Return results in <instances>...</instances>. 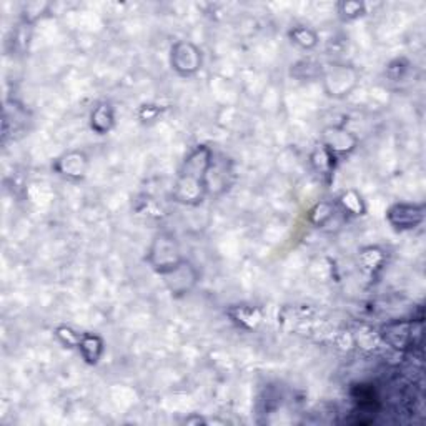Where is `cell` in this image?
<instances>
[{
  "instance_id": "cell-4",
  "label": "cell",
  "mask_w": 426,
  "mask_h": 426,
  "mask_svg": "<svg viewBox=\"0 0 426 426\" xmlns=\"http://www.w3.org/2000/svg\"><path fill=\"white\" fill-rule=\"evenodd\" d=\"M388 222L398 230H413L425 220V206L412 204H396L388 210Z\"/></svg>"
},
{
  "instance_id": "cell-11",
  "label": "cell",
  "mask_w": 426,
  "mask_h": 426,
  "mask_svg": "<svg viewBox=\"0 0 426 426\" xmlns=\"http://www.w3.org/2000/svg\"><path fill=\"white\" fill-rule=\"evenodd\" d=\"M290 37L293 39L295 43H298L303 48H311L316 43V35L315 32H311L307 27H297L290 32Z\"/></svg>"
},
{
  "instance_id": "cell-9",
  "label": "cell",
  "mask_w": 426,
  "mask_h": 426,
  "mask_svg": "<svg viewBox=\"0 0 426 426\" xmlns=\"http://www.w3.org/2000/svg\"><path fill=\"white\" fill-rule=\"evenodd\" d=\"M59 172L67 177H84L85 168H87V160L82 153H68L62 160H59Z\"/></svg>"
},
{
  "instance_id": "cell-3",
  "label": "cell",
  "mask_w": 426,
  "mask_h": 426,
  "mask_svg": "<svg viewBox=\"0 0 426 426\" xmlns=\"http://www.w3.org/2000/svg\"><path fill=\"white\" fill-rule=\"evenodd\" d=\"M385 342L398 350H407L421 342V320L420 322H393L383 328Z\"/></svg>"
},
{
  "instance_id": "cell-2",
  "label": "cell",
  "mask_w": 426,
  "mask_h": 426,
  "mask_svg": "<svg viewBox=\"0 0 426 426\" xmlns=\"http://www.w3.org/2000/svg\"><path fill=\"white\" fill-rule=\"evenodd\" d=\"M148 262L153 267V270H157L160 275H167L175 270L177 267H180L184 260L180 257V250H178L175 238H172L167 233L157 235L152 246H150Z\"/></svg>"
},
{
  "instance_id": "cell-1",
  "label": "cell",
  "mask_w": 426,
  "mask_h": 426,
  "mask_svg": "<svg viewBox=\"0 0 426 426\" xmlns=\"http://www.w3.org/2000/svg\"><path fill=\"white\" fill-rule=\"evenodd\" d=\"M213 153L205 145H200L186 157L184 167L178 173L173 197L186 205L200 204L206 190V178L212 168Z\"/></svg>"
},
{
  "instance_id": "cell-12",
  "label": "cell",
  "mask_w": 426,
  "mask_h": 426,
  "mask_svg": "<svg viewBox=\"0 0 426 426\" xmlns=\"http://www.w3.org/2000/svg\"><path fill=\"white\" fill-rule=\"evenodd\" d=\"M342 204L345 206V210L347 212H350L353 215H362L363 212V202H362V197H360L356 192H348V193H343L342 195Z\"/></svg>"
},
{
  "instance_id": "cell-7",
  "label": "cell",
  "mask_w": 426,
  "mask_h": 426,
  "mask_svg": "<svg viewBox=\"0 0 426 426\" xmlns=\"http://www.w3.org/2000/svg\"><path fill=\"white\" fill-rule=\"evenodd\" d=\"M355 72H351L350 68H333L330 74L325 77V84H327L330 95H345L353 87V84H347L343 80L355 79Z\"/></svg>"
},
{
  "instance_id": "cell-5",
  "label": "cell",
  "mask_w": 426,
  "mask_h": 426,
  "mask_svg": "<svg viewBox=\"0 0 426 426\" xmlns=\"http://www.w3.org/2000/svg\"><path fill=\"white\" fill-rule=\"evenodd\" d=\"M202 54L193 43L178 42L172 48V67L180 75H192L200 68Z\"/></svg>"
},
{
  "instance_id": "cell-13",
  "label": "cell",
  "mask_w": 426,
  "mask_h": 426,
  "mask_svg": "<svg viewBox=\"0 0 426 426\" xmlns=\"http://www.w3.org/2000/svg\"><path fill=\"white\" fill-rule=\"evenodd\" d=\"M340 9H342V14L347 19H355V17H358V15H362L363 3L347 2V3H342V6H340Z\"/></svg>"
},
{
  "instance_id": "cell-6",
  "label": "cell",
  "mask_w": 426,
  "mask_h": 426,
  "mask_svg": "<svg viewBox=\"0 0 426 426\" xmlns=\"http://www.w3.org/2000/svg\"><path fill=\"white\" fill-rule=\"evenodd\" d=\"M356 139L350 135L348 132H345L342 128H328L325 132V145L323 147L330 150L333 155L336 153H348L355 148Z\"/></svg>"
},
{
  "instance_id": "cell-8",
  "label": "cell",
  "mask_w": 426,
  "mask_h": 426,
  "mask_svg": "<svg viewBox=\"0 0 426 426\" xmlns=\"http://www.w3.org/2000/svg\"><path fill=\"white\" fill-rule=\"evenodd\" d=\"M79 350L84 355V358L87 360L88 363H97L100 360V356H102L104 351V342L99 338L97 335H90V333H85L80 336V342L79 345Z\"/></svg>"
},
{
  "instance_id": "cell-10",
  "label": "cell",
  "mask_w": 426,
  "mask_h": 426,
  "mask_svg": "<svg viewBox=\"0 0 426 426\" xmlns=\"http://www.w3.org/2000/svg\"><path fill=\"white\" fill-rule=\"evenodd\" d=\"M90 125L97 133H107L113 127V110L110 105H99L92 113Z\"/></svg>"
}]
</instances>
